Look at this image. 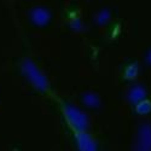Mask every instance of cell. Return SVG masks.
<instances>
[{"label":"cell","mask_w":151,"mask_h":151,"mask_svg":"<svg viewBox=\"0 0 151 151\" xmlns=\"http://www.w3.org/2000/svg\"><path fill=\"white\" fill-rule=\"evenodd\" d=\"M22 67H23L24 73L27 74V76L30 79V81L37 87V88L44 90V91L47 90V81H46V79L39 73V70L34 67V64H32L29 60H26L23 63Z\"/></svg>","instance_id":"obj_1"},{"label":"cell","mask_w":151,"mask_h":151,"mask_svg":"<svg viewBox=\"0 0 151 151\" xmlns=\"http://www.w3.org/2000/svg\"><path fill=\"white\" fill-rule=\"evenodd\" d=\"M67 116L69 117V121L76 128L83 129L87 126V120L83 116V114H81L80 111H78L76 109H74L71 106H67Z\"/></svg>","instance_id":"obj_2"},{"label":"cell","mask_w":151,"mask_h":151,"mask_svg":"<svg viewBox=\"0 0 151 151\" xmlns=\"http://www.w3.org/2000/svg\"><path fill=\"white\" fill-rule=\"evenodd\" d=\"M30 18L35 24H37V26H44V24H46L50 19V14H48L47 10L37 7V9H34L32 11Z\"/></svg>","instance_id":"obj_3"},{"label":"cell","mask_w":151,"mask_h":151,"mask_svg":"<svg viewBox=\"0 0 151 151\" xmlns=\"http://www.w3.org/2000/svg\"><path fill=\"white\" fill-rule=\"evenodd\" d=\"M131 97H132V100H134V102L142 100L145 97V91L143 88H140V87H135V88H133V91H132Z\"/></svg>","instance_id":"obj_4"},{"label":"cell","mask_w":151,"mask_h":151,"mask_svg":"<svg viewBox=\"0 0 151 151\" xmlns=\"http://www.w3.org/2000/svg\"><path fill=\"white\" fill-rule=\"evenodd\" d=\"M83 100L86 102L87 105H92V106L98 105V98H97L96 96H93V94H87V96H85Z\"/></svg>","instance_id":"obj_5"},{"label":"cell","mask_w":151,"mask_h":151,"mask_svg":"<svg viewBox=\"0 0 151 151\" xmlns=\"http://www.w3.org/2000/svg\"><path fill=\"white\" fill-rule=\"evenodd\" d=\"M149 59H150V63H151V55L149 56Z\"/></svg>","instance_id":"obj_6"}]
</instances>
